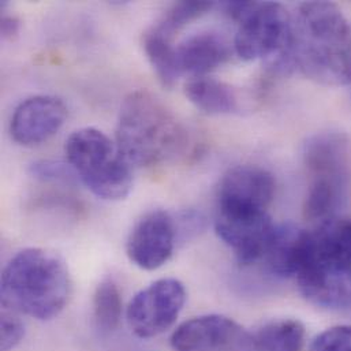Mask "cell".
I'll return each mask as SVG.
<instances>
[{
    "mask_svg": "<svg viewBox=\"0 0 351 351\" xmlns=\"http://www.w3.org/2000/svg\"><path fill=\"white\" fill-rule=\"evenodd\" d=\"M291 59L316 84H351V25L337 4L306 1L298 7L291 25Z\"/></svg>",
    "mask_w": 351,
    "mask_h": 351,
    "instance_id": "cell-1",
    "label": "cell"
},
{
    "mask_svg": "<svg viewBox=\"0 0 351 351\" xmlns=\"http://www.w3.org/2000/svg\"><path fill=\"white\" fill-rule=\"evenodd\" d=\"M300 291L316 306L351 308V220L332 217L308 231L295 275Z\"/></svg>",
    "mask_w": 351,
    "mask_h": 351,
    "instance_id": "cell-2",
    "label": "cell"
},
{
    "mask_svg": "<svg viewBox=\"0 0 351 351\" xmlns=\"http://www.w3.org/2000/svg\"><path fill=\"white\" fill-rule=\"evenodd\" d=\"M115 143L133 167H154L180 155L187 145V134L158 96L136 90L121 106Z\"/></svg>",
    "mask_w": 351,
    "mask_h": 351,
    "instance_id": "cell-3",
    "label": "cell"
},
{
    "mask_svg": "<svg viewBox=\"0 0 351 351\" xmlns=\"http://www.w3.org/2000/svg\"><path fill=\"white\" fill-rule=\"evenodd\" d=\"M71 295L69 268L56 253L29 247L18 252L1 275L3 306L45 322L56 317Z\"/></svg>",
    "mask_w": 351,
    "mask_h": 351,
    "instance_id": "cell-4",
    "label": "cell"
},
{
    "mask_svg": "<svg viewBox=\"0 0 351 351\" xmlns=\"http://www.w3.org/2000/svg\"><path fill=\"white\" fill-rule=\"evenodd\" d=\"M67 163L99 198L123 199L133 189V166L118 144L95 128L75 130L64 145Z\"/></svg>",
    "mask_w": 351,
    "mask_h": 351,
    "instance_id": "cell-5",
    "label": "cell"
},
{
    "mask_svg": "<svg viewBox=\"0 0 351 351\" xmlns=\"http://www.w3.org/2000/svg\"><path fill=\"white\" fill-rule=\"evenodd\" d=\"M237 55L247 62L268 60L278 71L294 69L291 59L293 18L279 3L252 1L238 21Z\"/></svg>",
    "mask_w": 351,
    "mask_h": 351,
    "instance_id": "cell-6",
    "label": "cell"
},
{
    "mask_svg": "<svg viewBox=\"0 0 351 351\" xmlns=\"http://www.w3.org/2000/svg\"><path fill=\"white\" fill-rule=\"evenodd\" d=\"M276 226L267 209L217 202L215 230L243 265L263 260Z\"/></svg>",
    "mask_w": 351,
    "mask_h": 351,
    "instance_id": "cell-7",
    "label": "cell"
},
{
    "mask_svg": "<svg viewBox=\"0 0 351 351\" xmlns=\"http://www.w3.org/2000/svg\"><path fill=\"white\" fill-rule=\"evenodd\" d=\"M186 289L174 278L156 280L137 293L126 312L132 332L141 339H151L170 330L179 317L184 302Z\"/></svg>",
    "mask_w": 351,
    "mask_h": 351,
    "instance_id": "cell-8",
    "label": "cell"
},
{
    "mask_svg": "<svg viewBox=\"0 0 351 351\" xmlns=\"http://www.w3.org/2000/svg\"><path fill=\"white\" fill-rule=\"evenodd\" d=\"M176 351H256L253 334L220 315L194 317L173 334Z\"/></svg>",
    "mask_w": 351,
    "mask_h": 351,
    "instance_id": "cell-9",
    "label": "cell"
},
{
    "mask_svg": "<svg viewBox=\"0 0 351 351\" xmlns=\"http://www.w3.org/2000/svg\"><path fill=\"white\" fill-rule=\"evenodd\" d=\"M179 238L176 217L167 210L145 213L133 227L126 253L133 264L145 271L163 267L173 256Z\"/></svg>",
    "mask_w": 351,
    "mask_h": 351,
    "instance_id": "cell-10",
    "label": "cell"
},
{
    "mask_svg": "<svg viewBox=\"0 0 351 351\" xmlns=\"http://www.w3.org/2000/svg\"><path fill=\"white\" fill-rule=\"evenodd\" d=\"M66 118L67 108L59 97L49 95L32 96L14 110L10 133L19 145H40L63 128Z\"/></svg>",
    "mask_w": 351,
    "mask_h": 351,
    "instance_id": "cell-11",
    "label": "cell"
},
{
    "mask_svg": "<svg viewBox=\"0 0 351 351\" xmlns=\"http://www.w3.org/2000/svg\"><path fill=\"white\" fill-rule=\"evenodd\" d=\"M275 190L274 176L265 169L238 166L228 170L221 178L217 189V202L268 209Z\"/></svg>",
    "mask_w": 351,
    "mask_h": 351,
    "instance_id": "cell-12",
    "label": "cell"
},
{
    "mask_svg": "<svg viewBox=\"0 0 351 351\" xmlns=\"http://www.w3.org/2000/svg\"><path fill=\"white\" fill-rule=\"evenodd\" d=\"M231 56L230 44L217 33H197L176 45V62L180 75L206 77Z\"/></svg>",
    "mask_w": 351,
    "mask_h": 351,
    "instance_id": "cell-13",
    "label": "cell"
},
{
    "mask_svg": "<svg viewBox=\"0 0 351 351\" xmlns=\"http://www.w3.org/2000/svg\"><path fill=\"white\" fill-rule=\"evenodd\" d=\"M349 140L343 133L326 132L304 144V162L313 178L349 179Z\"/></svg>",
    "mask_w": 351,
    "mask_h": 351,
    "instance_id": "cell-14",
    "label": "cell"
},
{
    "mask_svg": "<svg viewBox=\"0 0 351 351\" xmlns=\"http://www.w3.org/2000/svg\"><path fill=\"white\" fill-rule=\"evenodd\" d=\"M308 231L293 224L276 226L272 239L261 261L279 278H295L300 268Z\"/></svg>",
    "mask_w": 351,
    "mask_h": 351,
    "instance_id": "cell-15",
    "label": "cell"
},
{
    "mask_svg": "<svg viewBox=\"0 0 351 351\" xmlns=\"http://www.w3.org/2000/svg\"><path fill=\"white\" fill-rule=\"evenodd\" d=\"M184 95L198 110L210 115L232 114L239 108L237 90L210 77L191 78L184 85Z\"/></svg>",
    "mask_w": 351,
    "mask_h": 351,
    "instance_id": "cell-16",
    "label": "cell"
},
{
    "mask_svg": "<svg viewBox=\"0 0 351 351\" xmlns=\"http://www.w3.org/2000/svg\"><path fill=\"white\" fill-rule=\"evenodd\" d=\"M349 179L313 178L304 205V215L315 223L337 217V212L348 197Z\"/></svg>",
    "mask_w": 351,
    "mask_h": 351,
    "instance_id": "cell-17",
    "label": "cell"
},
{
    "mask_svg": "<svg viewBox=\"0 0 351 351\" xmlns=\"http://www.w3.org/2000/svg\"><path fill=\"white\" fill-rule=\"evenodd\" d=\"M305 338L304 324L293 319L265 323L253 334L256 351H302Z\"/></svg>",
    "mask_w": 351,
    "mask_h": 351,
    "instance_id": "cell-18",
    "label": "cell"
},
{
    "mask_svg": "<svg viewBox=\"0 0 351 351\" xmlns=\"http://www.w3.org/2000/svg\"><path fill=\"white\" fill-rule=\"evenodd\" d=\"M144 51L162 85L173 88L180 77L174 40L169 38L152 26L144 34Z\"/></svg>",
    "mask_w": 351,
    "mask_h": 351,
    "instance_id": "cell-19",
    "label": "cell"
},
{
    "mask_svg": "<svg viewBox=\"0 0 351 351\" xmlns=\"http://www.w3.org/2000/svg\"><path fill=\"white\" fill-rule=\"evenodd\" d=\"M122 295L114 279L100 282L93 295V322L101 334L114 332L122 319Z\"/></svg>",
    "mask_w": 351,
    "mask_h": 351,
    "instance_id": "cell-20",
    "label": "cell"
},
{
    "mask_svg": "<svg viewBox=\"0 0 351 351\" xmlns=\"http://www.w3.org/2000/svg\"><path fill=\"white\" fill-rule=\"evenodd\" d=\"M213 7L209 1H179L173 4L160 21L154 25L156 30L174 40L176 33L183 29L189 22L199 18Z\"/></svg>",
    "mask_w": 351,
    "mask_h": 351,
    "instance_id": "cell-21",
    "label": "cell"
},
{
    "mask_svg": "<svg viewBox=\"0 0 351 351\" xmlns=\"http://www.w3.org/2000/svg\"><path fill=\"white\" fill-rule=\"evenodd\" d=\"M309 351H351V326H335L322 332Z\"/></svg>",
    "mask_w": 351,
    "mask_h": 351,
    "instance_id": "cell-22",
    "label": "cell"
},
{
    "mask_svg": "<svg viewBox=\"0 0 351 351\" xmlns=\"http://www.w3.org/2000/svg\"><path fill=\"white\" fill-rule=\"evenodd\" d=\"M15 311L3 306L1 313V351L14 350L25 337V326Z\"/></svg>",
    "mask_w": 351,
    "mask_h": 351,
    "instance_id": "cell-23",
    "label": "cell"
},
{
    "mask_svg": "<svg viewBox=\"0 0 351 351\" xmlns=\"http://www.w3.org/2000/svg\"><path fill=\"white\" fill-rule=\"evenodd\" d=\"M30 176L43 182H70L77 174L69 163L55 160H40L30 166Z\"/></svg>",
    "mask_w": 351,
    "mask_h": 351,
    "instance_id": "cell-24",
    "label": "cell"
},
{
    "mask_svg": "<svg viewBox=\"0 0 351 351\" xmlns=\"http://www.w3.org/2000/svg\"><path fill=\"white\" fill-rule=\"evenodd\" d=\"M1 36L3 38L7 40H12L14 37L18 36L19 33V27H21V22L16 16L14 15H3L1 16Z\"/></svg>",
    "mask_w": 351,
    "mask_h": 351,
    "instance_id": "cell-25",
    "label": "cell"
}]
</instances>
